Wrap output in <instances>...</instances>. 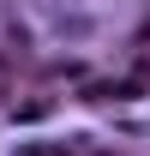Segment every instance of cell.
<instances>
[{
	"instance_id": "6da1fadb",
	"label": "cell",
	"mask_w": 150,
	"mask_h": 156,
	"mask_svg": "<svg viewBox=\"0 0 150 156\" xmlns=\"http://www.w3.org/2000/svg\"><path fill=\"white\" fill-rule=\"evenodd\" d=\"M24 156H66V150H60V144H30Z\"/></svg>"
}]
</instances>
